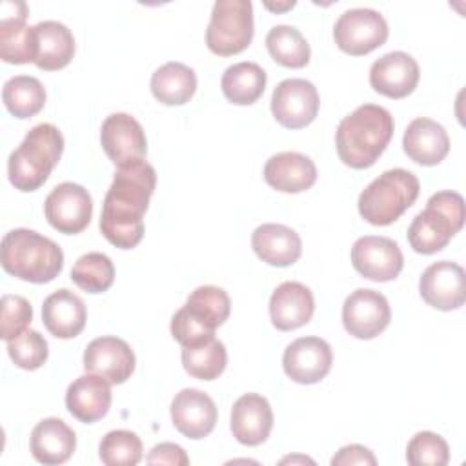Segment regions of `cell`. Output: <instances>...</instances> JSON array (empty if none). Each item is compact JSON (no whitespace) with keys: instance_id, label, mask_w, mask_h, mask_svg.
I'll list each match as a JSON object with an SVG mask.
<instances>
[{"instance_id":"obj_34","label":"cell","mask_w":466,"mask_h":466,"mask_svg":"<svg viewBox=\"0 0 466 466\" xmlns=\"http://www.w3.org/2000/svg\"><path fill=\"white\" fill-rule=\"evenodd\" d=\"M228 351L222 340L209 339L195 346L182 348V366L184 370L200 380H213L226 370Z\"/></svg>"},{"instance_id":"obj_39","label":"cell","mask_w":466,"mask_h":466,"mask_svg":"<svg viewBox=\"0 0 466 466\" xmlns=\"http://www.w3.org/2000/svg\"><path fill=\"white\" fill-rule=\"evenodd\" d=\"M33 320V308L22 295H2L0 304V337L7 342L20 335Z\"/></svg>"},{"instance_id":"obj_2","label":"cell","mask_w":466,"mask_h":466,"mask_svg":"<svg viewBox=\"0 0 466 466\" xmlns=\"http://www.w3.org/2000/svg\"><path fill=\"white\" fill-rule=\"evenodd\" d=\"M391 113L377 104H362L344 116L335 133L339 158L353 167L364 169L377 162L393 137Z\"/></svg>"},{"instance_id":"obj_36","label":"cell","mask_w":466,"mask_h":466,"mask_svg":"<svg viewBox=\"0 0 466 466\" xmlns=\"http://www.w3.org/2000/svg\"><path fill=\"white\" fill-rule=\"evenodd\" d=\"M142 441L129 430H113L106 433L98 446L100 461L106 466H135L142 459Z\"/></svg>"},{"instance_id":"obj_7","label":"cell","mask_w":466,"mask_h":466,"mask_svg":"<svg viewBox=\"0 0 466 466\" xmlns=\"http://www.w3.org/2000/svg\"><path fill=\"white\" fill-rule=\"evenodd\" d=\"M419 191L420 182L411 171L388 169L362 189L357 202L359 213L373 226H388L413 206Z\"/></svg>"},{"instance_id":"obj_33","label":"cell","mask_w":466,"mask_h":466,"mask_svg":"<svg viewBox=\"0 0 466 466\" xmlns=\"http://www.w3.org/2000/svg\"><path fill=\"white\" fill-rule=\"evenodd\" d=\"M266 47L271 58L284 67H304L309 62V44L304 35L286 24L273 25L266 35Z\"/></svg>"},{"instance_id":"obj_12","label":"cell","mask_w":466,"mask_h":466,"mask_svg":"<svg viewBox=\"0 0 466 466\" xmlns=\"http://www.w3.org/2000/svg\"><path fill=\"white\" fill-rule=\"evenodd\" d=\"M317 87L306 78H286L271 95V113L288 129H300L311 124L319 113Z\"/></svg>"},{"instance_id":"obj_30","label":"cell","mask_w":466,"mask_h":466,"mask_svg":"<svg viewBox=\"0 0 466 466\" xmlns=\"http://www.w3.org/2000/svg\"><path fill=\"white\" fill-rule=\"evenodd\" d=\"M153 96L166 106H182L197 91L195 71L182 62H167L151 76Z\"/></svg>"},{"instance_id":"obj_10","label":"cell","mask_w":466,"mask_h":466,"mask_svg":"<svg viewBox=\"0 0 466 466\" xmlns=\"http://www.w3.org/2000/svg\"><path fill=\"white\" fill-rule=\"evenodd\" d=\"M391 320L388 299L370 288L351 291L342 304V324L346 331L362 340L380 335Z\"/></svg>"},{"instance_id":"obj_31","label":"cell","mask_w":466,"mask_h":466,"mask_svg":"<svg viewBox=\"0 0 466 466\" xmlns=\"http://www.w3.org/2000/svg\"><path fill=\"white\" fill-rule=\"evenodd\" d=\"M266 71L255 62H237L229 66L222 78L220 87L224 96L237 106L255 104L266 89Z\"/></svg>"},{"instance_id":"obj_32","label":"cell","mask_w":466,"mask_h":466,"mask_svg":"<svg viewBox=\"0 0 466 466\" xmlns=\"http://www.w3.org/2000/svg\"><path fill=\"white\" fill-rule=\"evenodd\" d=\"M2 100L13 116L31 118L44 107L46 89L38 78L29 75H16L5 80Z\"/></svg>"},{"instance_id":"obj_14","label":"cell","mask_w":466,"mask_h":466,"mask_svg":"<svg viewBox=\"0 0 466 466\" xmlns=\"http://www.w3.org/2000/svg\"><path fill=\"white\" fill-rule=\"evenodd\" d=\"M100 142L116 167L144 160L147 153L146 133L140 122L127 113H111L106 116L100 127Z\"/></svg>"},{"instance_id":"obj_18","label":"cell","mask_w":466,"mask_h":466,"mask_svg":"<svg viewBox=\"0 0 466 466\" xmlns=\"http://www.w3.org/2000/svg\"><path fill=\"white\" fill-rule=\"evenodd\" d=\"M84 368L87 373H95L109 384H122L135 371V353L118 337H96L84 350Z\"/></svg>"},{"instance_id":"obj_5","label":"cell","mask_w":466,"mask_h":466,"mask_svg":"<svg viewBox=\"0 0 466 466\" xmlns=\"http://www.w3.org/2000/svg\"><path fill=\"white\" fill-rule=\"evenodd\" d=\"M464 198L457 191L433 193L426 208L417 213L408 228L410 246L422 255H431L448 246L464 224Z\"/></svg>"},{"instance_id":"obj_38","label":"cell","mask_w":466,"mask_h":466,"mask_svg":"<svg viewBox=\"0 0 466 466\" xmlns=\"http://www.w3.org/2000/svg\"><path fill=\"white\" fill-rule=\"evenodd\" d=\"M406 461L413 466H446L450 446L439 433L419 431L408 442Z\"/></svg>"},{"instance_id":"obj_43","label":"cell","mask_w":466,"mask_h":466,"mask_svg":"<svg viewBox=\"0 0 466 466\" xmlns=\"http://www.w3.org/2000/svg\"><path fill=\"white\" fill-rule=\"evenodd\" d=\"M291 461H306V462H313V461H309L308 457H286V459H282V462H291Z\"/></svg>"},{"instance_id":"obj_3","label":"cell","mask_w":466,"mask_h":466,"mask_svg":"<svg viewBox=\"0 0 466 466\" xmlns=\"http://www.w3.org/2000/svg\"><path fill=\"white\" fill-rule=\"evenodd\" d=\"M0 260L9 275L33 284L51 282L64 268L62 248L27 228H16L4 235Z\"/></svg>"},{"instance_id":"obj_17","label":"cell","mask_w":466,"mask_h":466,"mask_svg":"<svg viewBox=\"0 0 466 466\" xmlns=\"http://www.w3.org/2000/svg\"><path fill=\"white\" fill-rule=\"evenodd\" d=\"M331 346L320 337H300L286 346L282 368L299 384L320 382L331 370Z\"/></svg>"},{"instance_id":"obj_24","label":"cell","mask_w":466,"mask_h":466,"mask_svg":"<svg viewBox=\"0 0 466 466\" xmlns=\"http://www.w3.org/2000/svg\"><path fill=\"white\" fill-rule=\"evenodd\" d=\"M87 320L84 300L67 288L53 291L42 304V322L56 339H73L80 335Z\"/></svg>"},{"instance_id":"obj_35","label":"cell","mask_w":466,"mask_h":466,"mask_svg":"<svg viewBox=\"0 0 466 466\" xmlns=\"http://www.w3.org/2000/svg\"><path fill=\"white\" fill-rule=\"evenodd\" d=\"M71 280L86 293H102L107 291L115 280V266L107 255L91 251L75 262Z\"/></svg>"},{"instance_id":"obj_4","label":"cell","mask_w":466,"mask_h":466,"mask_svg":"<svg viewBox=\"0 0 466 466\" xmlns=\"http://www.w3.org/2000/svg\"><path fill=\"white\" fill-rule=\"evenodd\" d=\"M64 151V137L56 126L42 122L27 131L22 144L9 155V182L20 191L38 189L58 164Z\"/></svg>"},{"instance_id":"obj_6","label":"cell","mask_w":466,"mask_h":466,"mask_svg":"<svg viewBox=\"0 0 466 466\" xmlns=\"http://www.w3.org/2000/svg\"><path fill=\"white\" fill-rule=\"evenodd\" d=\"M229 295L222 288L198 286L171 317V335L182 348L209 340L229 317Z\"/></svg>"},{"instance_id":"obj_11","label":"cell","mask_w":466,"mask_h":466,"mask_svg":"<svg viewBox=\"0 0 466 466\" xmlns=\"http://www.w3.org/2000/svg\"><path fill=\"white\" fill-rule=\"evenodd\" d=\"M44 213L56 231L76 235L84 231L91 220L93 200L84 186L62 182L46 197Z\"/></svg>"},{"instance_id":"obj_42","label":"cell","mask_w":466,"mask_h":466,"mask_svg":"<svg viewBox=\"0 0 466 466\" xmlns=\"http://www.w3.org/2000/svg\"><path fill=\"white\" fill-rule=\"evenodd\" d=\"M295 5V2L291 0V2H286V4H277V5H271V4H266V7L268 9H273V11H284V9H289V7H293Z\"/></svg>"},{"instance_id":"obj_8","label":"cell","mask_w":466,"mask_h":466,"mask_svg":"<svg viewBox=\"0 0 466 466\" xmlns=\"http://www.w3.org/2000/svg\"><path fill=\"white\" fill-rule=\"evenodd\" d=\"M253 31L249 0H217L206 29V44L211 53L231 56L251 44Z\"/></svg>"},{"instance_id":"obj_28","label":"cell","mask_w":466,"mask_h":466,"mask_svg":"<svg viewBox=\"0 0 466 466\" xmlns=\"http://www.w3.org/2000/svg\"><path fill=\"white\" fill-rule=\"evenodd\" d=\"M76 448L75 431L58 417L42 419L31 431V455L42 464H62Z\"/></svg>"},{"instance_id":"obj_21","label":"cell","mask_w":466,"mask_h":466,"mask_svg":"<svg viewBox=\"0 0 466 466\" xmlns=\"http://www.w3.org/2000/svg\"><path fill=\"white\" fill-rule=\"evenodd\" d=\"M231 433L246 446L262 444L273 428V411L266 397L258 393H244L231 408Z\"/></svg>"},{"instance_id":"obj_27","label":"cell","mask_w":466,"mask_h":466,"mask_svg":"<svg viewBox=\"0 0 466 466\" xmlns=\"http://www.w3.org/2000/svg\"><path fill=\"white\" fill-rule=\"evenodd\" d=\"M251 248L257 257L277 268L291 266L302 253V240L299 233L284 224H262L251 235Z\"/></svg>"},{"instance_id":"obj_20","label":"cell","mask_w":466,"mask_h":466,"mask_svg":"<svg viewBox=\"0 0 466 466\" xmlns=\"http://www.w3.org/2000/svg\"><path fill=\"white\" fill-rule=\"evenodd\" d=\"M173 426L187 439H204L217 424V406L213 399L195 388L180 390L171 400Z\"/></svg>"},{"instance_id":"obj_1","label":"cell","mask_w":466,"mask_h":466,"mask_svg":"<svg viewBox=\"0 0 466 466\" xmlns=\"http://www.w3.org/2000/svg\"><path fill=\"white\" fill-rule=\"evenodd\" d=\"M155 186V167L146 160L116 167L115 178L104 197L98 222L107 242L120 249H131L142 240L144 213Z\"/></svg>"},{"instance_id":"obj_37","label":"cell","mask_w":466,"mask_h":466,"mask_svg":"<svg viewBox=\"0 0 466 466\" xmlns=\"http://www.w3.org/2000/svg\"><path fill=\"white\" fill-rule=\"evenodd\" d=\"M7 353L15 366L33 371L38 370L49 355L47 340L36 329H24L15 339L7 340Z\"/></svg>"},{"instance_id":"obj_13","label":"cell","mask_w":466,"mask_h":466,"mask_svg":"<svg viewBox=\"0 0 466 466\" xmlns=\"http://www.w3.org/2000/svg\"><path fill=\"white\" fill-rule=\"evenodd\" d=\"M351 264L364 279L388 282L399 277L404 266V257L393 238L366 235L355 240L351 248Z\"/></svg>"},{"instance_id":"obj_29","label":"cell","mask_w":466,"mask_h":466,"mask_svg":"<svg viewBox=\"0 0 466 466\" xmlns=\"http://www.w3.org/2000/svg\"><path fill=\"white\" fill-rule=\"evenodd\" d=\"M36 60L35 66L44 71L66 67L75 55V38L67 25L56 20H42L35 24Z\"/></svg>"},{"instance_id":"obj_22","label":"cell","mask_w":466,"mask_h":466,"mask_svg":"<svg viewBox=\"0 0 466 466\" xmlns=\"http://www.w3.org/2000/svg\"><path fill=\"white\" fill-rule=\"evenodd\" d=\"M315 311V299L308 286L286 280L269 297L271 324L280 331H291L308 324Z\"/></svg>"},{"instance_id":"obj_19","label":"cell","mask_w":466,"mask_h":466,"mask_svg":"<svg viewBox=\"0 0 466 466\" xmlns=\"http://www.w3.org/2000/svg\"><path fill=\"white\" fill-rule=\"evenodd\" d=\"M419 76L417 60L404 51L386 53L370 67V86L388 98H404L413 93Z\"/></svg>"},{"instance_id":"obj_16","label":"cell","mask_w":466,"mask_h":466,"mask_svg":"<svg viewBox=\"0 0 466 466\" xmlns=\"http://www.w3.org/2000/svg\"><path fill=\"white\" fill-rule=\"evenodd\" d=\"M0 58L7 64H29L36 60L35 25H27L25 2L5 0L0 7Z\"/></svg>"},{"instance_id":"obj_9","label":"cell","mask_w":466,"mask_h":466,"mask_svg":"<svg viewBox=\"0 0 466 466\" xmlns=\"http://www.w3.org/2000/svg\"><path fill=\"white\" fill-rule=\"evenodd\" d=\"M386 18L371 7H353L344 11L333 27V38L340 51L360 56L380 47L388 38Z\"/></svg>"},{"instance_id":"obj_40","label":"cell","mask_w":466,"mask_h":466,"mask_svg":"<svg viewBox=\"0 0 466 466\" xmlns=\"http://www.w3.org/2000/svg\"><path fill=\"white\" fill-rule=\"evenodd\" d=\"M149 464H171V466H187L189 457L186 455L184 448L173 442H160L153 446L146 457Z\"/></svg>"},{"instance_id":"obj_23","label":"cell","mask_w":466,"mask_h":466,"mask_svg":"<svg viewBox=\"0 0 466 466\" xmlns=\"http://www.w3.org/2000/svg\"><path fill=\"white\" fill-rule=\"evenodd\" d=\"M264 180L277 191L300 193L309 189L317 180L315 162L297 151H282L268 158Z\"/></svg>"},{"instance_id":"obj_26","label":"cell","mask_w":466,"mask_h":466,"mask_svg":"<svg viewBox=\"0 0 466 466\" xmlns=\"http://www.w3.org/2000/svg\"><path fill=\"white\" fill-rule=\"evenodd\" d=\"M402 147L413 162L437 166L450 151V138L439 122L419 116L408 124L402 137Z\"/></svg>"},{"instance_id":"obj_15","label":"cell","mask_w":466,"mask_h":466,"mask_svg":"<svg viewBox=\"0 0 466 466\" xmlns=\"http://www.w3.org/2000/svg\"><path fill=\"white\" fill-rule=\"evenodd\" d=\"M422 300L441 311H451L466 300V275L462 266L451 260L430 264L419 280Z\"/></svg>"},{"instance_id":"obj_41","label":"cell","mask_w":466,"mask_h":466,"mask_svg":"<svg viewBox=\"0 0 466 466\" xmlns=\"http://www.w3.org/2000/svg\"><path fill=\"white\" fill-rule=\"evenodd\" d=\"M333 466H348V464H377V459L371 450L360 446V444H350L340 448L333 457H331Z\"/></svg>"},{"instance_id":"obj_25","label":"cell","mask_w":466,"mask_h":466,"mask_svg":"<svg viewBox=\"0 0 466 466\" xmlns=\"http://www.w3.org/2000/svg\"><path fill=\"white\" fill-rule=\"evenodd\" d=\"M66 406L80 422L91 424L100 420L111 406L109 382L95 373L80 375L66 391Z\"/></svg>"}]
</instances>
